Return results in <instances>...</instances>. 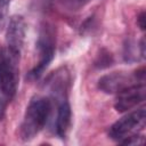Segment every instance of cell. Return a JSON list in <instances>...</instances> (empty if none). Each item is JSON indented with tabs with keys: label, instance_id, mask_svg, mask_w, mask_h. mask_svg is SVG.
Instances as JSON below:
<instances>
[{
	"label": "cell",
	"instance_id": "5bb4252c",
	"mask_svg": "<svg viewBox=\"0 0 146 146\" xmlns=\"http://www.w3.org/2000/svg\"><path fill=\"white\" fill-rule=\"evenodd\" d=\"M137 24H138V26H139V29L141 31L145 30V11L144 10L138 15V17H137Z\"/></svg>",
	"mask_w": 146,
	"mask_h": 146
},
{
	"label": "cell",
	"instance_id": "277c9868",
	"mask_svg": "<svg viewBox=\"0 0 146 146\" xmlns=\"http://www.w3.org/2000/svg\"><path fill=\"white\" fill-rule=\"evenodd\" d=\"M146 123V114H145V107L141 106L139 108H133L124 116L119 119L116 122H114L108 128V137L121 144L127 138L138 135L140 131L144 130Z\"/></svg>",
	"mask_w": 146,
	"mask_h": 146
},
{
	"label": "cell",
	"instance_id": "8fae6325",
	"mask_svg": "<svg viewBox=\"0 0 146 146\" xmlns=\"http://www.w3.org/2000/svg\"><path fill=\"white\" fill-rule=\"evenodd\" d=\"M90 0H58V2L67 10H79L83 8Z\"/></svg>",
	"mask_w": 146,
	"mask_h": 146
},
{
	"label": "cell",
	"instance_id": "ba28073f",
	"mask_svg": "<svg viewBox=\"0 0 146 146\" xmlns=\"http://www.w3.org/2000/svg\"><path fill=\"white\" fill-rule=\"evenodd\" d=\"M46 84L49 87V91L51 92L52 98L56 103L67 99L70 86H71V75L67 68L62 67L56 72H52L48 78Z\"/></svg>",
	"mask_w": 146,
	"mask_h": 146
},
{
	"label": "cell",
	"instance_id": "8992f818",
	"mask_svg": "<svg viewBox=\"0 0 146 146\" xmlns=\"http://www.w3.org/2000/svg\"><path fill=\"white\" fill-rule=\"evenodd\" d=\"M145 82L135 83L124 90L116 94V98L114 102V107L120 113H127L133 108H136L139 104L145 100Z\"/></svg>",
	"mask_w": 146,
	"mask_h": 146
},
{
	"label": "cell",
	"instance_id": "6da1fadb",
	"mask_svg": "<svg viewBox=\"0 0 146 146\" xmlns=\"http://www.w3.org/2000/svg\"><path fill=\"white\" fill-rule=\"evenodd\" d=\"M52 110V100L50 97H33L23 116L19 125L18 135L23 141L32 140L47 124Z\"/></svg>",
	"mask_w": 146,
	"mask_h": 146
},
{
	"label": "cell",
	"instance_id": "4fadbf2b",
	"mask_svg": "<svg viewBox=\"0 0 146 146\" xmlns=\"http://www.w3.org/2000/svg\"><path fill=\"white\" fill-rule=\"evenodd\" d=\"M144 141H145L144 136L138 133V135H135V136H131V137L127 138L121 144H123V145H141Z\"/></svg>",
	"mask_w": 146,
	"mask_h": 146
},
{
	"label": "cell",
	"instance_id": "30bf717a",
	"mask_svg": "<svg viewBox=\"0 0 146 146\" xmlns=\"http://www.w3.org/2000/svg\"><path fill=\"white\" fill-rule=\"evenodd\" d=\"M11 0H0V32L3 31L8 21V10Z\"/></svg>",
	"mask_w": 146,
	"mask_h": 146
},
{
	"label": "cell",
	"instance_id": "9c48e42d",
	"mask_svg": "<svg viewBox=\"0 0 146 146\" xmlns=\"http://www.w3.org/2000/svg\"><path fill=\"white\" fill-rule=\"evenodd\" d=\"M72 121V111L71 105L67 99L57 103V113H56V122H55V132L56 135L64 139L70 130Z\"/></svg>",
	"mask_w": 146,
	"mask_h": 146
},
{
	"label": "cell",
	"instance_id": "7a4b0ae2",
	"mask_svg": "<svg viewBox=\"0 0 146 146\" xmlns=\"http://www.w3.org/2000/svg\"><path fill=\"white\" fill-rule=\"evenodd\" d=\"M19 60L21 54L14 52L5 46L0 48V99L8 104L17 91Z\"/></svg>",
	"mask_w": 146,
	"mask_h": 146
},
{
	"label": "cell",
	"instance_id": "3957f363",
	"mask_svg": "<svg viewBox=\"0 0 146 146\" xmlns=\"http://www.w3.org/2000/svg\"><path fill=\"white\" fill-rule=\"evenodd\" d=\"M36 49H38L39 60L36 65L29 73V78L34 80L39 79L43 74V72L47 70V67L55 57L56 33L52 25L48 23H43L41 25L36 41Z\"/></svg>",
	"mask_w": 146,
	"mask_h": 146
},
{
	"label": "cell",
	"instance_id": "52a82bcc",
	"mask_svg": "<svg viewBox=\"0 0 146 146\" xmlns=\"http://www.w3.org/2000/svg\"><path fill=\"white\" fill-rule=\"evenodd\" d=\"M25 32H26V23L22 15H13L7 24L6 30V43L9 50L22 54V49L24 46L25 40Z\"/></svg>",
	"mask_w": 146,
	"mask_h": 146
},
{
	"label": "cell",
	"instance_id": "5b68a950",
	"mask_svg": "<svg viewBox=\"0 0 146 146\" xmlns=\"http://www.w3.org/2000/svg\"><path fill=\"white\" fill-rule=\"evenodd\" d=\"M145 82V67H140L132 73L128 72H112L103 75L98 80V88L105 94L116 95L125 88Z\"/></svg>",
	"mask_w": 146,
	"mask_h": 146
},
{
	"label": "cell",
	"instance_id": "7c38bea8",
	"mask_svg": "<svg viewBox=\"0 0 146 146\" xmlns=\"http://www.w3.org/2000/svg\"><path fill=\"white\" fill-rule=\"evenodd\" d=\"M112 62H113V58H112V55L108 52V51H100V55L98 56V59L96 60V66H98L99 68H104V67H107L110 65H112Z\"/></svg>",
	"mask_w": 146,
	"mask_h": 146
}]
</instances>
